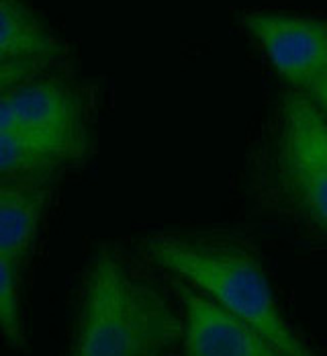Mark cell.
<instances>
[{"label":"cell","mask_w":327,"mask_h":356,"mask_svg":"<svg viewBox=\"0 0 327 356\" xmlns=\"http://www.w3.org/2000/svg\"><path fill=\"white\" fill-rule=\"evenodd\" d=\"M12 129L62 143L86 154L84 105L70 84L56 78H31L0 95Z\"/></svg>","instance_id":"5b68a950"},{"label":"cell","mask_w":327,"mask_h":356,"mask_svg":"<svg viewBox=\"0 0 327 356\" xmlns=\"http://www.w3.org/2000/svg\"><path fill=\"white\" fill-rule=\"evenodd\" d=\"M82 158L84 154L74 147L37 138L21 129H10L0 103V178L49 180Z\"/></svg>","instance_id":"ba28073f"},{"label":"cell","mask_w":327,"mask_h":356,"mask_svg":"<svg viewBox=\"0 0 327 356\" xmlns=\"http://www.w3.org/2000/svg\"><path fill=\"white\" fill-rule=\"evenodd\" d=\"M184 356H287L252 325L233 318L209 297L178 285Z\"/></svg>","instance_id":"8992f818"},{"label":"cell","mask_w":327,"mask_h":356,"mask_svg":"<svg viewBox=\"0 0 327 356\" xmlns=\"http://www.w3.org/2000/svg\"><path fill=\"white\" fill-rule=\"evenodd\" d=\"M305 97L315 105L319 113L327 117V70L319 76V80L305 92Z\"/></svg>","instance_id":"7c38bea8"},{"label":"cell","mask_w":327,"mask_h":356,"mask_svg":"<svg viewBox=\"0 0 327 356\" xmlns=\"http://www.w3.org/2000/svg\"><path fill=\"white\" fill-rule=\"evenodd\" d=\"M248 33L292 88L303 95L327 70V21L291 13H250Z\"/></svg>","instance_id":"277c9868"},{"label":"cell","mask_w":327,"mask_h":356,"mask_svg":"<svg viewBox=\"0 0 327 356\" xmlns=\"http://www.w3.org/2000/svg\"><path fill=\"white\" fill-rule=\"evenodd\" d=\"M178 340L182 320L160 291L101 250L84 281L74 356H160Z\"/></svg>","instance_id":"6da1fadb"},{"label":"cell","mask_w":327,"mask_h":356,"mask_svg":"<svg viewBox=\"0 0 327 356\" xmlns=\"http://www.w3.org/2000/svg\"><path fill=\"white\" fill-rule=\"evenodd\" d=\"M276 178L292 209L327 234V117L305 95L285 99Z\"/></svg>","instance_id":"3957f363"},{"label":"cell","mask_w":327,"mask_h":356,"mask_svg":"<svg viewBox=\"0 0 327 356\" xmlns=\"http://www.w3.org/2000/svg\"><path fill=\"white\" fill-rule=\"evenodd\" d=\"M0 334L15 348L27 346L21 297L17 286V266L0 254Z\"/></svg>","instance_id":"30bf717a"},{"label":"cell","mask_w":327,"mask_h":356,"mask_svg":"<svg viewBox=\"0 0 327 356\" xmlns=\"http://www.w3.org/2000/svg\"><path fill=\"white\" fill-rule=\"evenodd\" d=\"M146 250L158 266L252 325L287 356H315L285 320L262 264L246 248L211 240L156 236L147 240Z\"/></svg>","instance_id":"7a4b0ae2"},{"label":"cell","mask_w":327,"mask_h":356,"mask_svg":"<svg viewBox=\"0 0 327 356\" xmlns=\"http://www.w3.org/2000/svg\"><path fill=\"white\" fill-rule=\"evenodd\" d=\"M49 203V180L0 178V254L17 268L33 246Z\"/></svg>","instance_id":"52a82bcc"},{"label":"cell","mask_w":327,"mask_h":356,"mask_svg":"<svg viewBox=\"0 0 327 356\" xmlns=\"http://www.w3.org/2000/svg\"><path fill=\"white\" fill-rule=\"evenodd\" d=\"M49 64V60H23L12 64L0 66V95L10 90L12 86L27 82L41 74V70Z\"/></svg>","instance_id":"8fae6325"},{"label":"cell","mask_w":327,"mask_h":356,"mask_svg":"<svg viewBox=\"0 0 327 356\" xmlns=\"http://www.w3.org/2000/svg\"><path fill=\"white\" fill-rule=\"evenodd\" d=\"M64 45L23 0H0V66L56 60Z\"/></svg>","instance_id":"9c48e42d"}]
</instances>
